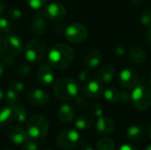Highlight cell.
I'll use <instances>...</instances> for the list:
<instances>
[{
  "instance_id": "4dcf8cb0",
  "label": "cell",
  "mask_w": 151,
  "mask_h": 150,
  "mask_svg": "<svg viewBox=\"0 0 151 150\" xmlns=\"http://www.w3.org/2000/svg\"><path fill=\"white\" fill-rule=\"evenodd\" d=\"M7 15L11 19L13 20H18L22 18V11L19 8L16 7H12L7 11Z\"/></svg>"
},
{
  "instance_id": "8d00e7d4",
  "label": "cell",
  "mask_w": 151,
  "mask_h": 150,
  "mask_svg": "<svg viewBox=\"0 0 151 150\" xmlns=\"http://www.w3.org/2000/svg\"><path fill=\"white\" fill-rule=\"evenodd\" d=\"M119 100L123 103H129L132 102V93H129L127 91H122L120 92V97Z\"/></svg>"
},
{
  "instance_id": "1f68e13d",
  "label": "cell",
  "mask_w": 151,
  "mask_h": 150,
  "mask_svg": "<svg viewBox=\"0 0 151 150\" xmlns=\"http://www.w3.org/2000/svg\"><path fill=\"white\" fill-rule=\"evenodd\" d=\"M27 3L32 10H40L46 4L47 0H27Z\"/></svg>"
},
{
  "instance_id": "f6af8a7d",
  "label": "cell",
  "mask_w": 151,
  "mask_h": 150,
  "mask_svg": "<svg viewBox=\"0 0 151 150\" xmlns=\"http://www.w3.org/2000/svg\"><path fill=\"white\" fill-rule=\"evenodd\" d=\"M4 72V65L2 62H0V78L2 77Z\"/></svg>"
},
{
  "instance_id": "52a82bcc",
  "label": "cell",
  "mask_w": 151,
  "mask_h": 150,
  "mask_svg": "<svg viewBox=\"0 0 151 150\" xmlns=\"http://www.w3.org/2000/svg\"><path fill=\"white\" fill-rule=\"evenodd\" d=\"M88 35V28L80 22H73L70 24L65 30V39L71 43H81L87 40Z\"/></svg>"
},
{
  "instance_id": "f546056e",
  "label": "cell",
  "mask_w": 151,
  "mask_h": 150,
  "mask_svg": "<svg viewBox=\"0 0 151 150\" xmlns=\"http://www.w3.org/2000/svg\"><path fill=\"white\" fill-rule=\"evenodd\" d=\"M30 72H31V68H30L29 65L24 64V63L21 64L20 65H19L16 69V74L20 77H26V76L29 75Z\"/></svg>"
},
{
  "instance_id": "44dd1931",
  "label": "cell",
  "mask_w": 151,
  "mask_h": 150,
  "mask_svg": "<svg viewBox=\"0 0 151 150\" xmlns=\"http://www.w3.org/2000/svg\"><path fill=\"white\" fill-rule=\"evenodd\" d=\"M75 115L74 109L70 104H63L58 110V118L63 123L71 122Z\"/></svg>"
},
{
  "instance_id": "9a60e30c",
  "label": "cell",
  "mask_w": 151,
  "mask_h": 150,
  "mask_svg": "<svg viewBox=\"0 0 151 150\" xmlns=\"http://www.w3.org/2000/svg\"><path fill=\"white\" fill-rule=\"evenodd\" d=\"M96 130L98 133L102 134H110L112 133L116 128V123L108 117H100L98 118V120L96 121Z\"/></svg>"
},
{
  "instance_id": "f907efd6",
  "label": "cell",
  "mask_w": 151,
  "mask_h": 150,
  "mask_svg": "<svg viewBox=\"0 0 151 150\" xmlns=\"http://www.w3.org/2000/svg\"><path fill=\"white\" fill-rule=\"evenodd\" d=\"M6 150H12V149H6Z\"/></svg>"
},
{
  "instance_id": "83f0119b",
  "label": "cell",
  "mask_w": 151,
  "mask_h": 150,
  "mask_svg": "<svg viewBox=\"0 0 151 150\" xmlns=\"http://www.w3.org/2000/svg\"><path fill=\"white\" fill-rule=\"evenodd\" d=\"M141 22L143 26L151 27V8H145L141 14Z\"/></svg>"
},
{
  "instance_id": "d590c367",
  "label": "cell",
  "mask_w": 151,
  "mask_h": 150,
  "mask_svg": "<svg viewBox=\"0 0 151 150\" xmlns=\"http://www.w3.org/2000/svg\"><path fill=\"white\" fill-rule=\"evenodd\" d=\"M10 88H12L13 90H15L16 92H18V93L19 94V93H21V92L24 90L25 85H24V83H23L22 81H20V80H15V81L12 82Z\"/></svg>"
},
{
  "instance_id": "4fadbf2b",
  "label": "cell",
  "mask_w": 151,
  "mask_h": 150,
  "mask_svg": "<svg viewBox=\"0 0 151 150\" xmlns=\"http://www.w3.org/2000/svg\"><path fill=\"white\" fill-rule=\"evenodd\" d=\"M37 80L42 87L50 86L55 80V73L50 65H41L37 71Z\"/></svg>"
},
{
  "instance_id": "d6986e66",
  "label": "cell",
  "mask_w": 151,
  "mask_h": 150,
  "mask_svg": "<svg viewBox=\"0 0 151 150\" xmlns=\"http://www.w3.org/2000/svg\"><path fill=\"white\" fill-rule=\"evenodd\" d=\"M146 57V51L140 46H134L129 50V58L133 63L136 65H142L144 63Z\"/></svg>"
},
{
  "instance_id": "4316f807",
  "label": "cell",
  "mask_w": 151,
  "mask_h": 150,
  "mask_svg": "<svg viewBox=\"0 0 151 150\" xmlns=\"http://www.w3.org/2000/svg\"><path fill=\"white\" fill-rule=\"evenodd\" d=\"M96 149L97 150H114L115 149V143L111 138L104 137L98 140L96 143Z\"/></svg>"
},
{
  "instance_id": "ffe728a7",
  "label": "cell",
  "mask_w": 151,
  "mask_h": 150,
  "mask_svg": "<svg viewBox=\"0 0 151 150\" xmlns=\"http://www.w3.org/2000/svg\"><path fill=\"white\" fill-rule=\"evenodd\" d=\"M145 137V130L139 126H132L127 131V138L134 142L142 141Z\"/></svg>"
},
{
  "instance_id": "f1b7e54d",
  "label": "cell",
  "mask_w": 151,
  "mask_h": 150,
  "mask_svg": "<svg viewBox=\"0 0 151 150\" xmlns=\"http://www.w3.org/2000/svg\"><path fill=\"white\" fill-rule=\"evenodd\" d=\"M12 28V23L6 18L0 16V33L1 34L10 33Z\"/></svg>"
},
{
  "instance_id": "6da1fadb",
  "label": "cell",
  "mask_w": 151,
  "mask_h": 150,
  "mask_svg": "<svg viewBox=\"0 0 151 150\" xmlns=\"http://www.w3.org/2000/svg\"><path fill=\"white\" fill-rule=\"evenodd\" d=\"M73 59V50L65 43H57L53 45L48 53V62L50 65L57 69H65L69 67Z\"/></svg>"
},
{
  "instance_id": "f35d334b",
  "label": "cell",
  "mask_w": 151,
  "mask_h": 150,
  "mask_svg": "<svg viewBox=\"0 0 151 150\" xmlns=\"http://www.w3.org/2000/svg\"><path fill=\"white\" fill-rule=\"evenodd\" d=\"M80 146H81V150H94L93 147L90 144H88L87 141H81Z\"/></svg>"
},
{
  "instance_id": "e0dca14e",
  "label": "cell",
  "mask_w": 151,
  "mask_h": 150,
  "mask_svg": "<svg viewBox=\"0 0 151 150\" xmlns=\"http://www.w3.org/2000/svg\"><path fill=\"white\" fill-rule=\"evenodd\" d=\"M103 61V53L98 50L89 51L84 57L83 63L86 67L92 69L97 67Z\"/></svg>"
},
{
  "instance_id": "30bf717a",
  "label": "cell",
  "mask_w": 151,
  "mask_h": 150,
  "mask_svg": "<svg viewBox=\"0 0 151 150\" xmlns=\"http://www.w3.org/2000/svg\"><path fill=\"white\" fill-rule=\"evenodd\" d=\"M139 75L135 69L127 67L121 71L119 74V83L123 88L127 89H132L137 87Z\"/></svg>"
},
{
  "instance_id": "ac0fdd59",
  "label": "cell",
  "mask_w": 151,
  "mask_h": 150,
  "mask_svg": "<svg viewBox=\"0 0 151 150\" xmlns=\"http://www.w3.org/2000/svg\"><path fill=\"white\" fill-rule=\"evenodd\" d=\"M115 68L111 65H104L96 73V80L102 84H107L112 80L115 76Z\"/></svg>"
},
{
  "instance_id": "ba28073f",
  "label": "cell",
  "mask_w": 151,
  "mask_h": 150,
  "mask_svg": "<svg viewBox=\"0 0 151 150\" xmlns=\"http://www.w3.org/2000/svg\"><path fill=\"white\" fill-rule=\"evenodd\" d=\"M3 49L9 55L17 56L23 51L24 43L17 34H9L3 39Z\"/></svg>"
},
{
  "instance_id": "7402d4cb",
  "label": "cell",
  "mask_w": 151,
  "mask_h": 150,
  "mask_svg": "<svg viewBox=\"0 0 151 150\" xmlns=\"http://www.w3.org/2000/svg\"><path fill=\"white\" fill-rule=\"evenodd\" d=\"M94 124V118L91 115L83 113L81 114L75 120V126L79 130H88L92 127Z\"/></svg>"
},
{
  "instance_id": "5bb4252c",
  "label": "cell",
  "mask_w": 151,
  "mask_h": 150,
  "mask_svg": "<svg viewBox=\"0 0 151 150\" xmlns=\"http://www.w3.org/2000/svg\"><path fill=\"white\" fill-rule=\"evenodd\" d=\"M104 93L103 84L99 82L97 80H89L85 84L83 88V94L89 98H96L102 95Z\"/></svg>"
},
{
  "instance_id": "277c9868",
  "label": "cell",
  "mask_w": 151,
  "mask_h": 150,
  "mask_svg": "<svg viewBox=\"0 0 151 150\" xmlns=\"http://www.w3.org/2000/svg\"><path fill=\"white\" fill-rule=\"evenodd\" d=\"M46 54V43L41 38H33L25 47V57L31 64L40 63Z\"/></svg>"
},
{
  "instance_id": "8992f818",
  "label": "cell",
  "mask_w": 151,
  "mask_h": 150,
  "mask_svg": "<svg viewBox=\"0 0 151 150\" xmlns=\"http://www.w3.org/2000/svg\"><path fill=\"white\" fill-rule=\"evenodd\" d=\"M81 137L80 133L73 129H65L59 133L57 138V145L64 150H70L80 146Z\"/></svg>"
},
{
  "instance_id": "d6a6232c",
  "label": "cell",
  "mask_w": 151,
  "mask_h": 150,
  "mask_svg": "<svg viewBox=\"0 0 151 150\" xmlns=\"http://www.w3.org/2000/svg\"><path fill=\"white\" fill-rule=\"evenodd\" d=\"M21 150H38V145L36 141L29 138L21 145Z\"/></svg>"
},
{
  "instance_id": "ab89813d",
  "label": "cell",
  "mask_w": 151,
  "mask_h": 150,
  "mask_svg": "<svg viewBox=\"0 0 151 150\" xmlns=\"http://www.w3.org/2000/svg\"><path fill=\"white\" fill-rule=\"evenodd\" d=\"M145 39H146V42H147V45L151 48V27H149V29L147 30L146 32V36H145Z\"/></svg>"
},
{
  "instance_id": "74e56055",
  "label": "cell",
  "mask_w": 151,
  "mask_h": 150,
  "mask_svg": "<svg viewBox=\"0 0 151 150\" xmlns=\"http://www.w3.org/2000/svg\"><path fill=\"white\" fill-rule=\"evenodd\" d=\"M4 65H11L14 63V58L13 56L9 55V56H4L3 57V62H2Z\"/></svg>"
},
{
  "instance_id": "484cf974",
  "label": "cell",
  "mask_w": 151,
  "mask_h": 150,
  "mask_svg": "<svg viewBox=\"0 0 151 150\" xmlns=\"http://www.w3.org/2000/svg\"><path fill=\"white\" fill-rule=\"evenodd\" d=\"M104 97L106 101L110 102V103H116L119 101V97H120V92H119L118 89L114 88H106L104 93Z\"/></svg>"
},
{
  "instance_id": "5b68a950",
  "label": "cell",
  "mask_w": 151,
  "mask_h": 150,
  "mask_svg": "<svg viewBox=\"0 0 151 150\" xmlns=\"http://www.w3.org/2000/svg\"><path fill=\"white\" fill-rule=\"evenodd\" d=\"M132 103L135 109L140 111H146L151 107V89L143 85L134 88L132 92Z\"/></svg>"
},
{
  "instance_id": "2e32d148",
  "label": "cell",
  "mask_w": 151,
  "mask_h": 150,
  "mask_svg": "<svg viewBox=\"0 0 151 150\" xmlns=\"http://www.w3.org/2000/svg\"><path fill=\"white\" fill-rule=\"evenodd\" d=\"M31 29L36 35H42L47 31L46 18L42 15V11L35 15L31 23Z\"/></svg>"
},
{
  "instance_id": "836d02e7",
  "label": "cell",
  "mask_w": 151,
  "mask_h": 150,
  "mask_svg": "<svg viewBox=\"0 0 151 150\" xmlns=\"http://www.w3.org/2000/svg\"><path fill=\"white\" fill-rule=\"evenodd\" d=\"M91 112L96 117H102L104 113V108L100 103H95L91 106Z\"/></svg>"
},
{
  "instance_id": "60d3db41",
  "label": "cell",
  "mask_w": 151,
  "mask_h": 150,
  "mask_svg": "<svg viewBox=\"0 0 151 150\" xmlns=\"http://www.w3.org/2000/svg\"><path fill=\"white\" fill-rule=\"evenodd\" d=\"M117 150H138L133 145H129V144H124L122 146H120Z\"/></svg>"
},
{
  "instance_id": "7c38bea8",
  "label": "cell",
  "mask_w": 151,
  "mask_h": 150,
  "mask_svg": "<svg viewBox=\"0 0 151 150\" xmlns=\"http://www.w3.org/2000/svg\"><path fill=\"white\" fill-rule=\"evenodd\" d=\"M9 141L16 146H21L27 140L29 139L27 131L19 126H12L7 131Z\"/></svg>"
},
{
  "instance_id": "7dc6e473",
  "label": "cell",
  "mask_w": 151,
  "mask_h": 150,
  "mask_svg": "<svg viewBox=\"0 0 151 150\" xmlns=\"http://www.w3.org/2000/svg\"><path fill=\"white\" fill-rule=\"evenodd\" d=\"M144 150H151V144L150 145H149V146H147V147L144 149Z\"/></svg>"
},
{
  "instance_id": "cb8c5ba5",
  "label": "cell",
  "mask_w": 151,
  "mask_h": 150,
  "mask_svg": "<svg viewBox=\"0 0 151 150\" xmlns=\"http://www.w3.org/2000/svg\"><path fill=\"white\" fill-rule=\"evenodd\" d=\"M12 108L13 118L19 123H25L27 119V109L20 103L14 105Z\"/></svg>"
},
{
  "instance_id": "8fae6325",
  "label": "cell",
  "mask_w": 151,
  "mask_h": 150,
  "mask_svg": "<svg viewBox=\"0 0 151 150\" xmlns=\"http://www.w3.org/2000/svg\"><path fill=\"white\" fill-rule=\"evenodd\" d=\"M27 99L32 105L40 107L46 105L50 101V95L41 88H33L27 92Z\"/></svg>"
},
{
  "instance_id": "b9f144b4",
  "label": "cell",
  "mask_w": 151,
  "mask_h": 150,
  "mask_svg": "<svg viewBox=\"0 0 151 150\" xmlns=\"http://www.w3.org/2000/svg\"><path fill=\"white\" fill-rule=\"evenodd\" d=\"M115 53L119 56H122L126 53V50H125V48H123L121 46H118L115 50Z\"/></svg>"
},
{
  "instance_id": "7bdbcfd3",
  "label": "cell",
  "mask_w": 151,
  "mask_h": 150,
  "mask_svg": "<svg viewBox=\"0 0 151 150\" xmlns=\"http://www.w3.org/2000/svg\"><path fill=\"white\" fill-rule=\"evenodd\" d=\"M76 103L79 106H81V107H84L85 105H87V102L83 98H77L76 99Z\"/></svg>"
},
{
  "instance_id": "bcb514c9",
  "label": "cell",
  "mask_w": 151,
  "mask_h": 150,
  "mask_svg": "<svg viewBox=\"0 0 151 150\" xmlns=\"http://www.w3.org/2000/svg\"><path fill=\"white\" fill-rule=\"evenodd\" d=\"M4 98V91L0 88V102H1Z\"/></svg>"
},
{
  "instance_id": "e575fe53",
  "label": "cell",
  "mask_w": 151,
  "mask_h": 150,
  "mask_svg": "<svg viewBox=\"0 0 151 150\" xmlns=\"http://www.w3.org/2000/svg\"><path fill=\"white\" fill-rule=\"evenodd\" d=\"M79 80L82 83H88L90 80V72L87 70H83L79 73Z\"/></svg>"
},
{
  "instance_id": "9c48e42d",
  "label": "cell",
  "mask_w": 151,
  "mask_h": 150,
  "mask_svg": "<svg viewBox=\"0 0 151 150\" xmlns=\"http://www.w3.org/2000/svg\"><path fill=\"white\" fill-rule=\"evenodd\" d=\"M42 15L52 21H60L63 20L66 16V9L65 5L58 2H52L46 5L42 11Z\"/></svg>"
},
{
  "instance_id": "816d5d0a",
  "label": "cell",
  "mask_w": 151,
  "mask_h": 150,
  "mask_svg": "<svg viewBox=\"0 0 151 150\" xmlns=\"http://www.w3.org/2000/svg\"><path fill=\"white\" fill-rule=\"evenodd\" d=\"M150 85H151V79H150Z\"/></svg>"
},
{
  "instance_id": "603a6c76",
  "label": "cell",
  "mask_w": 151,
  "mask_h": 150,
  "mask_svg": "<svg viewBox=\"0 0 151 150\" xmlns=\"http://www.w3.org/2000/svg\"><path fill=\"white\" fill-rule=\"evenodd\" d=\"M13 119V111L12 107L0 108V128L8 126Z\"/></svg>"
},
{
  "instance_id": "c3c4849f",
  "label": "cell",
  "mask_w": 151,
  "mask_h": 150,
  "mask_svg": "<svg viewBox=\"0 0 151 150\" xmlns=\"http://www.w3.org/2000/svg\"><path fill=\"white\" fill-rule=\"evenodd\" d=\"M149 134H150V137L151 138V124L150 126H149Z\"/></svg>"
},
{
  "instance_id": "3957f363",
  "label": "cell",
  "mask_w": 151,
  "mask_h": 150,
  "mask_svg": "<svg viewBox=\"0 0 151 150\" xmlns=\"http://www.w3.org/2000/svg\"><path fill=\"white\" fill-rule=\"evenodd\" d=\"M27 131L29 138L35 141H44L49 131V122L43 115L35 114L27 121Z\"/></svg>"
},
{
  "instance_id": "ee69618b",
  "label": "cell",
  "mask_w": 151,
  "mask_h": 150,
  "mask_svg": "<svg viewBox=\"0 0 151 150\" xmlns=\"http://www.w3.org/2000/svg\"><path fill=\"white\" fill-rule=\"evenodd\" d=\"M4 10H5V4L2 0H0V16L4 13Z\"/></svg>"
},
{
  "instance_id": "7a4b0ae2",
  "label": "cell",
  "mask_w": 151,
  "mask_h": 150,
  "mask_svg": "<svg viewBox=\"0 0 151 150\" xmlns=\"http://www.w3.org/2000/svg\"><path fill=\"white\" fill-rule=\"evenodd\" d=\"M53 92L58 99L70 101L77 97L80 92V84L72 77H61L55 82Z\"/></svg>"
},
{
  "instance_id": "d4e9b609",
  "label": "cell",
  "mask_w": 151,
  "mask_h": 150,
  "mask_svg": "<svg viewBox=\"0 0 151 150\" xmlns=\"http://www.w3.org/2000/svg\"><path fill=\"white\" fill-rule=\"evenodd\" d=\"M4 101L8 106L13 107L14 105L19 103V93L13 90L12 88H9L4 94Z\"/></svg>"
},
{
  "instance_id": "681fc988",
  "label": "cell",
  "mask_w": 151,
  "mask_h": 150,
  "mask_svg": "<svg viewBox=\"0 0 151 150\" xmlns=\"http://www.w3.org/2000/svg\"><path fill=\"white\" fill-rule=\"evenodd\" d=\"M43 150H52V149H43Z\"/></svg>"
}]
</instances>
